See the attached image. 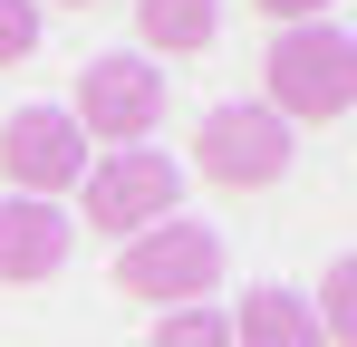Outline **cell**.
Returning <instances> with one entry per match:
<instances>
[{
  "label": "cell",
  "mask_w": 357,
  "mask_h": 347,
  "mask_svg": "<svg viewBox=\"0 0 357 347\" xmlns=\"http://www.w3.org/2000/svg\"><path fill=\"white\" fill-rule=\"evenodd\" d=\"M261 68H271V116H280V125H338V116L357 107V39L338 20L280 29Z\"/></svg>",
  "instance_id": "1"
},
{
  "label": "cell",
  "mask_w": 357,
  "mask_h": 347,
  "mask_svg": "<svg viewBox=\"0 0 357 347\" xmlns=\"http://www.w3.org/2000/svg\"><path fill=\"white\" fill-rule=\"evenodd\" d=\"M116 289L145 309H203V289H222V231L174 213V222L116 241Z\"/></svg>",
  "instance_id": "2"
},
{
  "label": "cell",
  "mask_w": 357,
  "mask_h": 347,
  "mask_svg": "<svg viewBox=\"0 0 357 347\" xmlns=\"http://www.w3.org/2000/svg\"><path fill=\"white\" fill-rule=\"evenodd\" d=\"M174 213H183V164H174V155L126 145V155H107V164H87V231L135 241V231L174 222Z\"/></svg>",
  "instance_id": "3"
},
{
  "label": "cell",
  "mask_w": 357,
  "mask_h": 347,
  "mask_svg": "<svg viewBox=\"0 0 357 347\" xmlns=\"http://www.w3.org/2000/svg\"><path fill=\"white\" fill-rule=\"evenodd\" d=\"M290 155H299V135L271 107H213L203 135H193V164H203V183H222V193H271L290 174Z\"/></svg>",
  "instance_id": "4"
},
{
  "label": "cell",
  "mask_w": 357,
  "mask_h": 347,
  "mask_svg": "<svg viewBox=\"0 0 357 347\" xmlns=\"http://www.w3.org/2000/svg\"><path fill=\"white\" fill-rule=\"evenodd\" d=\"M0 183L20 203H59L68 183H87V135L68 107H20L0 125Z\"/></svg>",
  "instance_id": "5"
},
{
  "label": "cell",
  "mask_w": 357,
  "mask_h": 347,
  "mask_svg": "<svg viewBox=\"0 0 357 347\" xmlns=\"http://www.w3.org/2000/svg\"><path fill=\"white\" fill-rule=\"evenodd\" d=\"M77 135H107V145H135V135H155L165 125V68L155 58H87V77H77Z\"/></svg>",
  "instance_id": "6"
},
{
  "label": "cell",
  "mask_w": 357,
  "mask_h": 347,
  "mask_svg": "<svg viewBox=\"0 0 357 347\" xmlns=\"http://www.w3.org/2000/svg\"><path fill=\"white\" fill-rule=\"evenodd\" d=\"M68 251H77V222H68L59 203H20V193H0V280H10V289L59 280Z\"/></svg>",
  "instance_id": "7"
},
{
  "label": "cell",
  "mask_w": 357,
  "mask_h": 347,
  "mask_svg": "<svg viewBox=\"0 0 357 347\" xmlns=\"http://www.w3.org/2000/svg\"><path fill=\"white\" fill-rule=\"evenodd\" d=\"M135 39L155 58H203L222 39V0H135Z\"/></svg>",
  "instance_id": "8"
},
{
  "label": "cell",
  "mask_w": 357,
  "mask_h": 347,
  "mask_svg": "<svg viewBox=\"0 0 357 347\" xmlns=\"http://www.w3.org/2000/svg\"><path fill=\"white\" fill-rule=\"evenodd\" d=\"M232 347H319V328H309V299H299V289H241Z\"/></svg>",
  "instance_id": "9"
},
{
  "label": "cell",
  "mask_w": 357,
  "mask_h": 347,
  "mask_svg": "<svg viewBox=\"0 0 357 347\" xmlns=\"http://www.w3.org/2000/svg\"><path fill=\"white\" fill-rule=\"evenodd\" d=\"M309 328H328V347L357 338V261H328V280H319V309H309Z\"/></svg>",
  "instance_id": "10"
},
{
  "label": "cell",
  "mask_w": 357,
  "mask_h": 347,
  "mask_svg": "<svg viewBox=\"0 0 357 347\" xmlns=\"http://www.w3.org/2000/svg\"><path fill=\"white\" fill-rule=\"evenodd\" d=\"M155 347H232V318L222 309H165L155 318Z\"/></svg>",
  "instance_id": "11"
},
{
  "label": "cell",
  "mask_w": 357,
  "mask_h": 347,
  "mask_svg": "<svg viewBox=\"0 0 357 347\" xmlns=\"http://www.w3.org/2000/svg\"><path fill=\"white\" fill-rule=\"evenodd\" d=\"M39 58V0H0V68Z\"/></svg>",
  "instance_id": "12"
},
{
  "label": "cell",
  "mask_w": 357,
  "mask_h": 347,
  "mask_svg": "<svg viewBox=\"0 0 357 347\" xmlns=\"http://www.w3.org/2000/svg\"><path fill=\"white\" fill-rule=\"evenodd\" d=\"M261 20H280V29H309V20H328V0H251Z\"/></svg>",
  "instance_id": "13"
},
{
  "label": "cell",
  "mask_w": 357,
  "mask_h": 347,
  "mask_svg": "<svg viewBox=\"0 0 357 347\" xmlns=\"http://www.w3.org/2000/svg\"><path fill=\"white\" fill-rule=\"evenodd\" d=\"M59 10H97V0H59Z\"/></svg>",
  "instance_id": "14"
}]
</instances>
